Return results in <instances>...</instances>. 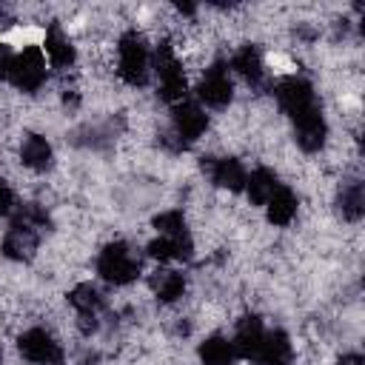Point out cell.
<instances>
[{
  "instance_id": "cell-9",
  "label": "cell",
  "mask_w": 365,
  "mask_h": 365,
  "mask_svg": "<svg viewBox=\"0 0 365 365\" xmlns=\"http://www.w3.org/2000/svg\"><path fill=\"white\" fill-rule=\"evenodd\" d=\"M205 128H208V117H205V111L197 103L182 100V103L174 106V131H177V137L182 143L197 140Z\"/></svg>"
},
{
  "instance_id": "cell-17",
  "label": "cell",
  "mask_w": 365,
  "mask_h": 365,
  "mask_svg": "<svg viewBox=\"0 0 365 365\" xmlns=\"http://www.w3.org/2000/svg\"><path fill=\"white\" fill-rule=\"evenodd\" d=\"M277 188H279L277 174L268 171V168H257V171H251V174L245 177V191H248V200H251L254 205H265Z\"/></svg>"
},
{
  "instance_id": "cell-13",
  "label": "cell",
  "mask_w": 365,
  "mask_h": 365,
  "mask_svg": "<svg viewBox=\"0 0 365 365\" xmlns=\"http://www.w3.org/2000/svg\"><path fill=\"white\" fill-rule=\"evenodd\" d=\"M208 174L220 188H228V191H242L245 177H248L245 168L240 165V160H234V157H222V160L208 163Z\"/></svg>"
},
{
  "instance_id": "cell-12",
  "label": "cell",
  "mask_w": 365,
  "mask_h": 365,
  "mask_svg": "<svg viewBox=\"0 0 365 365\" xmlns=\"http://www.w3.org/2000/svg\"><path fill=\"white\" fill-rule=\"evenodd\" d=\"M262 334H265V328H262V322H259L257 317H245V319H240L237 334H234V339H231L237 356H242V359H254L257 351H259Z\"/></svg>"
},
{
  "instance_id": "cell-20",
  "label": "cell",
  "mask_w": 365,
  "mask_h": 365,
  "mask_svg": "<svg viewBox=\"0 0 365 365\" xmlns=\"http://www.w3.org/2000/svg\"><path fill=\"white\" fill-rule=\"evenodd\" d=\"M265 208H268V220H271L274 225H288V222L294 220V214H297V197H294L291 188L279 185V188L271 194V200L265 202Z\"/></svg>"
},
{
  "instance_id": "cell-19",
  "label": "cell",
  "mask_w": 365,
  "mask_h": 365,
  "mask_svg": "<svg viewBox=\"0 0 365 365\" xmlns=\"http://www.w3.org/2000/svg\"><path fill=\"white\" fill-rule=\"evenodd\" d=\"M20 157H23V165H29L34 171H46L51 165V145L46 143V137L29 134L20 145Z\"/></svg>"
},
{
  "instance_id": "cell-25",
  "label": "cell",
  "mask_w": 365,
  "mask_h": 365,
  "mask_svg": "<svg viewBox=\"0 0 365 365\" xmlns=\"http://www.w3.org/2000/svg\"><path fill=\"white\" fill-rule=\"evenodd\" d=\"M11 63H14V54L6 43H0V80H9V71H11Z\"/></svg>"
},
{
  "instance_id": "cell-24",
  "label": "cell",
  "mask_w": 365,
  "mask_h": 365,
  "mask_svg": "<svg viewBox=\"0 0 365 365\" xmlns=\"http://www.w3.org/2000/svg\"><path fill=\"white\" fill-rule=\"evenodd\" d=\"M154 228L160 231V237H180V234H188V231H185V217H182V211H163L160 217H154Z\"/></svg>"
},
{
  "instance_id": "cell-5",
  "label": "cell",
  "mask_w": 365,
  "mask_h": 365,
  "mask_svg": "<svg viewBox=\"0 0 365 365\" xmlns=\"http://www.w3.org/2000/svg\"><path fill=\"white\" fill-rule=\"evenodd\" d=\"M157 77H160V94H163V100H168L174 106L185 100V88H188L185 86V74H182V66L174 57V51H171L168 43H163L157 48Z\"/></svg>"
},
{
  "instance_id": "cell-18",
  "label": "cell",
  "mask_w": 365,
  "mask_h": 365,
  "mask_svg": "<svg viewBox=\"0 0 365 365\" xmlns=\"http://www.w3.org/2000/svg\"><path fill=\"white\" fill-rule=\"evenodd\" d=\"M231 66H234V71H237V74H242L251 86H259V83H262L265 66H262V57H259L257 46H242V48L234 54Z\"/></svg>"
},
{
  "instance_id": "cell-23",
  "label": "cell",
  "mask_w": 365,
  "mask_h": 365,
  "mask_svg": "<svg viewBox=\"0 0 365 365\" xmlns=\"http://www.w3.org/2000/svg\"><path fill=\"white\" fill-rule=\"evenodd\" d=\"M339 211L345 220H359L365 214V191L362 182H348L339 191Z\"/></svg>"
},
{
  "instance_id": "cell-22",
  "label": "cell",
  "mask_w": 365,
  "mask_h": 365,
  "mask_svg": "<svg viewBox=\"0 0 365 365\" xmlns=\"http://www.w3.org/2000/svg\"><path fill=\"white\" fill-rule=\"evenodd\" d=\"M151 288L163 302H177L185 294V279L180 271H157L151 277Z\"/></svg>"
},
{
  "instance_id": "cell-7",
  "label": "cell",
  "mask_w": 365,
  "mask_h": 365,
  "mask_svg": "<svg viewBox=\"0 0 365 365\" xmlns=\"http://www.w3.org/2000/svg\"><path fill=\"white\" fill-rule=\"evenodd\" d=\"M197 94H200V100H202L205 106H214V108L228 106V100H231V94H234V83H231V77H228V68H225L222 63L211 66V68L202 74V80H200V86H197Z\"/></svg>"
},
{
  "instance_id": "cell-15",
  "label": "cell",
  "mask_w": 365,
  "mask_h": 365,
  "mask_svg": "<svg viewBox=\"0 0 365 365\" xmlns=\"http://www.w3.org/2000/svg\"><path fill=\"white\" fill-rule=\"evenodd\" d=\"M191 237L180 234V237H157L154 242H148V254L154 259H191Z\"/></svg>"
},
{
  "instance_id": "cell-10",
  "label": "cell",
  "mask_w": 365,
  "mask_h": 365,
  "mask_svg": "<svg viewBox=\"0 0 365 365\" xmlns=\"http://www.w3.org/2000/svg\"><path fill=\"white\" fill-rule=\"evenodd\" d=\"M291 356H294L291 339L282 331H265L254 362H259V365H291Z\"/></svg>"
},
{
  "instance_id": "cell-4",
  "label": "cell",
  "mask_w": 365,
  "mask_h": 365,
  "mask_svg": "<svg viewBox=\"0 0 365 365\" xmlns=\"http://www.w3.org/2000/svg\"><path fill=\"white\" fill-rule=\"evenodd\" d=\"M9 80L20 91H37L43 86V80H46V54L37 46H29L20 54H14Z\"/></svg>"
},
{
  "instance_id": "cell-6",
  "label": "cell",
  "mask_w": 365,
  "mask_h": 365,
  "mask_svg": "<svg viewBox=\"0 0 365 365\" xmlns=\"http://www.w3.org/2000/svg\"><path fill=\"white\" fill-rule=\"evenodd\" d=\"M20 354L31 362V365H63V351L54 342V336L43 328H29L20 342H17Z\"/></svg>"
},
{
  "instance_id": "cell-27",
  "label": "cell",
  "mask_w": 365,
  "mask_h": 365,
  "mask_svg": "<svg viewBox=\"0 0 365 365\" xmlns=\"http://www.w3.org/2000/svg\"><path fill=\"white\" fill-rule=\"evenodd\" d=\"M339 365H362V356L348 354V356H342V359H339Z\"/></svg>"
},
{
  "instance_id": "cell-14",
  "label": "cell",
  "mask_w": 365,
  "mask_h": 365,
  "mask_svg": "<svg viewBox=\"0 0 365 365\" xmlns=\"http://www.w3.org/2000/svg\"><path fill=\"white\" fill-rule=\"evenodd\" d=\"M43 48H46V57L54 68H68L74 63V46L71 40L63 34L60 26H51L46 31V40H43Z\"/></svg>"
},
{
  "instance_id": "cell-11",
  "label": "cell",
  "mask_w": 365,
  "mask_h": 365,
  "mask_svg": "<svg viewBox=\"0 0 365 365\" xmlns=\"http://www.w3.org/2000/svg\"><path fill=\"white\" fill-rule=\"evenodd\" d=\"M68 302L77 308V314H80V319H83V331H94V328H97V314H100V308H103L100 291H97L94 285L83 282V285H77V288L68 294Z\"/></svg>"
},
{
  "instance_id": "cell-2",
  "label": "cell",
  "mask_w": 365,
  "mask_h": 365,
  "mask_svg": "<svg viewBox=\"0 0 365 365\" xmlns=\"http://www.w3.org/2000/svg\"><path fill=\"white\" fill-rule=\"evenodd\" d=\"M120 77L128 83V86H143L148 80V68H151V60H148V46L145 40L137 34V31H125L120 37Z\"/></svg>"
},
{
  "instance_id": "cell-1",
  "label": "cell",
  "mask_w": 365,
  "mask_h": 365,
  "mask_svg": "<svg viewBox=\"0 0 365 365\" xmlns=\"http://www.w3.org/2000/svg\"><path fill=\"white\" fill-rule=\"evenodd\" d=\"M97 274H100L106 282L125 285V282L137 279V274H140V257H137L125 242H111V245H106V248L100 251Z\"/></svg>"
},
{
  "instance_id": "cell-28",
  "label": "cell",
  "mask_w": 365,
  "mask_h": 365,
  "mask_svg": "<svg viewBox=\"0 0 365 365\" xmlns=\"http://www.w3.org/2000/svg\"><path fill=\"white\" fill-rule=\"evenodd\" d=\"M0 356H3V351H0Z\"/></svg>"
},
{
  "instance_id": "cell-8",
  "label": "cell",
  "mask_w": 365,
  "mask_h": 365,
  "mask_svg": "<svg viewBox=\"0 0 365 365\" xmlns=\"http://www.w3.org/2000/svg\"><path fill=\"white\" fill-rule=\"evenodd\" d=\"M37 240H40V228L17 217L3 237V254L9 259H31V254L37 251Z\"/></svg>"
},
{
  "instance_id": "cell-26",
  "label": "cell",
  "mask_w": 365,
  "mask_h": 365,
  "mask_svg": "<svg viewBox=\"0 0 365 365\" xmlns=\"http://www.w3.org/2000/svg\"><path fill=\"white\" fill-rule=\"evenodd\" d=\"M11 205H14V197H11V188L0 180V217H6L9 211H11Z\"/></svg>"
},
{
  "instance_id": "cell-16",
  "label": "cell",
  "mask_w": 365,
  "mask_h": 365,
  "mask_svg": "<svg viewBox=\"0 0 365 365\" xmlns=\"http://www.w3.org/2000/svg\"><path fill=\"white\" fill-rule=\"evenodd\" d=\"M294 128H297V143H299L305 151L322 148L325 134H328V125H325V120H322V111H319V114H311V117H305V120H299V123H294Z\"/></svg>"
},
{
  "instance_id": "cell-21",
  "label": "cell",
  "mask_w": 365,
  "mask_h": 365,
  "mask_svg": "<svg viewBox=\"0 0 365 365\" xmlns=\"http://www.w3.org/2000/svg\"><path fill=\"white\" fill-rule=\"evenodd\" d=\"M200 359H202L205 365H234V362H237L234 342L225 339V336H208V339L200 345Z\"/></svg>"
},
{
  "instance_id": "cell-3",
  "label": "cell",
  "mask_w": 365,
  "mask_h": 365,
  "mask_svg": "<svg viewBox=\"0 0 365 365\" xmlns=\"http://www.w3.org/2000/svg\"><path fill=\"white\" fill-rule=\"evenodd\" d=\"M277 100H279L282 111L294 123H299V120H305L311 114H319V103H317V94H314V88H311L308 80H299V77L282 80L277 86Z\"/></svg>"
}]
</instances>
